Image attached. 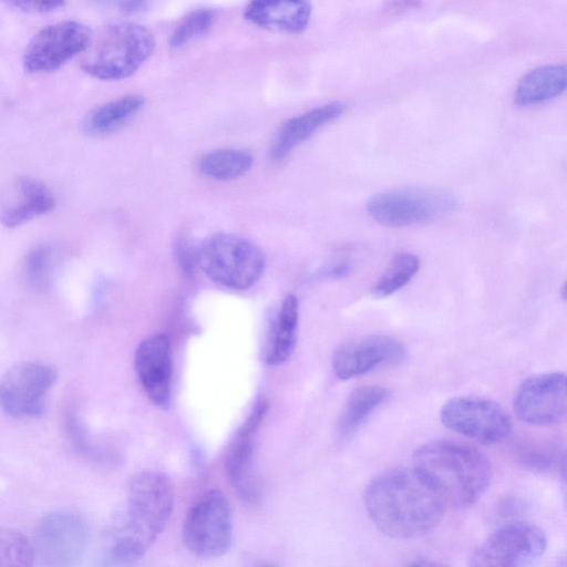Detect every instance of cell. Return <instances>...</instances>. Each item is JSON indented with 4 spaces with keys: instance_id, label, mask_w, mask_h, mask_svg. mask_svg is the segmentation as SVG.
<instances>
[{
    "instance_id": "cell-1",
    "label": "cell",
    "mask_w": 567,
    "mask_h": 567,
    "mask_svg": "<svg viewBox=\"0 0 567 567\" xmlns=\"http://www.w3.org/2000/svg\"><path fill=\"white\" fill-rule=\"evenodd\" d=\"M367 515L375 528L393 539L419 538L441 522L446 506L411 467L385 471L367 485Z\"/></svg>"
},
{
    "instance_id": "cell-2",
    "label": "cell",
    "mask_w": 567,
    "mask_h": 567,
    "mask_svg": "<svg viewBox=\"0 0 567 567\" xmlns=\"http://www.w3.org/2000/svg\"><path fill=\"white\" fill-rule=\"evenodd\" d=\"M174 507L171 480L162 472L142 471L126 486L124 506L110 532L107 553L117 564L144 556L167 525Z\"/></svg>"
},
{
    "instance_id": "cell-3",
    "label": "cell",
    "mask_w": 567,
    "mask_h": 567,
    "mask_svg": "<svg viewBox=\"0 0 567 567\" xmlns=\"http://www.w3.org/2000/svg\"><path fill=\"white\" fill-rule=\"evenodd\" d=\"M412 468L439 494L446 508L474 505L492 480V466L480 451L449 440L420 446L412 456Z\"/></svg>"
},
{
    "instance_id": "cell-4",
    "label": "cell",
    "mask_w": 567,
    "mask_h": 567,
    "mask_svg": "<svg viewBox=\"0 0 567 567\" xmlns=\"http://www.w3.org/2000/svg\"><path fill=\"white\" fill-rule=\"evenodd\" d=\"M154 48V35L145 25L132 21L113 22L93 35L81 66L99 80H123L150 59Z\"/></svg>"
},
{
    "instance_id": "cell-5",
    "label": "cell",
    "mask_w": 567,
    "mask_h": 567,
    "mask_svg": "<svg viewBox=\"0 0 567 567\" xmlns=\"http://www.w3.org/2000/svg\"><path fill=\"white\" fill-rule=\"evenodd\" d=\"M197 266L214 281L231 289H247L261 277L262 251L234 234H214L197 244Z\"/></svg>"
},
{
    "instance_id": "cell-6",
    "label": "cell",
    "mask_w": 567,
    "mask_h": 567,
    "mask_svg": "<svg viewBox=\"0 0 567 567\" xmlns=\"http://www.w3.org/2000/svg\"><path fill=\"white\" fill-rule=\"evenodd\" d=\"M455 196L431 187H402L374 194L367 202V212L377 223L404 227L429 221L452 212Z\"/></svg>"
},
{
    "instance_id": "cell-7",
    "label": "cell",
    "mask_w": 567,
    "mask_h": 567,
    "mask_svg": "<svg viewBox=\"0 0 567 567\" xmlns=\"http://www.w3.org/2000/svg\"><path fill=\"white\" fill-rule=\"evenodd\" d=\"M547 547L545 532L511 522L492 532L472 553L467 567H536Z\"/></svg>"
},
{
    "instance_id": "cell-8",
    "label": "cell",
    "mask_w": 567,
    "mask_h": 567,
    "mask_svg": "<svg viewBox=\"0 0 567 567\" xmlns=\"http://www.w3.org/2000/svg\"><path fill=\"white\" fill-rule=\"evenodd\" d=\"M182 537L187 549L198 557L223 556L233 539V517L228 499L219 489H210L189 507Z\"/></svg>"
},
{
    "instance_id": "cell-9",
    "label": "cell",
    "mask_w": 567,
    "mask_h": 567,
    "mask_svg": "<svg viewBox=\"0 0 567 567\" xmlns=\"http://www.w3.org/2000/svg\"><path fill=\"white\" fill-rule=\"evenodd\" d=\"M89 540L85 518L73 509L44 515L35 529L33 549L40 567H76Z\"/></svg>"
},
{
    "instance_id": "cell-10",
    "label": "cell",
    "mask_w": 567,
    "mask_h": 567,
    "mask_svg": "<svg viewBox=\"0 0 567 567\" xmlns=\"http://www.w3.org/2000/svg\"><path fill=\"white\" fill-rule=\"evenodd\" d=\"M58 379L54 367L23 361L9 368L0 379V409L13 419H37Z\"/></svg>"
},
{
    "instance_id": "cell-11",
    "label": "cell",
    "mask_w": 567,
    "mask_h": 567,
    "mask_svg": "<svg viewBox=\"0 0 567 567\" xmlns=\"http://www.w3.org/2000/svg\"><path fill=\"white\" fill-rule=\"evenodd\" d=\"M93 39L91 29L75 20H65L41 29L28 43L23 68L29 73L53 72L75 55L85 52Z\"/></svg>"
},
{
    "instance_id": "cell-12",
    "label": "cell",
    "mask_w": 567,
    "mask_h": 567,
    "mask_svg": "<svg viewBox=\"0 0 567 567\" xmlns=\"http://www.w3.org/2000/svg\"><path fill=\"white\" fill-rule=\"evenodd\" d=\"M444 426L483 444L497 443L509 434L512 420L496 402L474 396H456L440 411Z\"/></svg>"
},
{
    "instance_id": "cell-13",
    "label": "cell",
    "mask_w": 567,
    "mask_h": 567,
    "mask_svg": "<svg viewBox=\"0 0 567 567\" xmlns=\"http://www.w3.org/2000/svg\"><path fill=\"white\" fill-rule=\"evenodd\" d=\"M516 416L533 425H551L564 420L567 410L566 378L547 372L525 380L514 396Z\"/></svg>"
},
{
    "instance_id": "cell-14",
    "label": "cell",
    "mask_w": 567,
    "mask_h": 567,
    "mask_svg": "<svg viewBox=\"0 0 567 567\" xmlns=\"http://www.w3.org/2000/svg\"><path fill=\"white\" fill-rule=\"evenodd\" d=\"M403 344L389 336L369 334L342 343L332 358V369L340 380L363 375L384 364L400 362Z\"/></svg>"
},
{
    "instance_id": "cell-15",
    "label": "cell",
    "mask_w": 567,
    "mask_h": 567,
    "mask_svg": "<svg viewBox=\"0 0 567 567\" xmlns=\"http://www.w3.org/2000/svg\"><path fill=\"white\" fill-rule=\"evenodd\" d=\"M266 412L259 404L238 433L226 458L228 481L237 496L248 505L262 498V485L255 463L254 433Z\"/></svg>"
},
{
    "instance_id": "cell-16",
    "label": "cell",
    "mask_w": 567,
    "mask_h": 567,
    "mask_svg": "<svg viewBox=\"0 0 567 567\" xmlns=\"http://www.w3.org/2000/svg\"><path fill=\"white\" fill-rule=\"evenodd\" d=\"M55 198L41 181L18 176L0 193V223L7 228L19 227L51 212Z\"/></svg>"
},
{
    "instance_id": "cell-17",
    "label": "cell",
    "mask_w": 567,
    "mask_h": 567,
    "mask_svg": "<svg viewBox=\"0 0 567 567\" xmlns=\"http://www.w3.org/2000/svg\"><path fill=\"white\" fill-rule=\"evenodd\" d=\"M137 379L151 401L161 409L171 402L172 352L165 334L142 341L135 352Z\"/></svg>"
},
{
    "instance_id": "cell-18",
    "label": "cell",
    "mask_w": 567,
    "mask_h": 567,
    "mask_svg": "<svg viewBox=\"0 0 567 567\" xmlns=\"http://www.w3.org/2000/svg\"><path fill=\"white\" fill-rule=\"evenodd\" d=\"M312 7L307 1H251L245 10V19L262 29L298 34L310 22Z\"/></svg>"
},
{
    "instance_id": "cell-19",
    "label": "cell",
    "mask_w": 567,
    "mask_h": 567,
    "mask_svg": "<svg viewBox=\"0 0 567 567\" xmlns=\"http://www.w3.org/2000/svg\"><path fill=\"white\" fill-rule=\"evenodd\" d=\"M344 104L330 102L287 120L276 134L270 154L274 159L286 157L296 146L312 136L321 126L338 118Z\"/></svg>"
},
{
    "instance_id": "cell-20",
    "label": "cell",
    "mask_w": 567,
    "mask_h": 567,
    "mask_svg": "<svg viewBox=\"0 0 567 567\" xmlns=\"http://www.w3.org/2000/svg\"><path fill=\"white\" fill-rule=\"evenodd\" d=\"M566 68L546 64L533 69L518 82L514 99L520 106L536 105L560 95L566 89Z\"/></svg>"
},
{
    "instance_id": "cell-21",
    "label": "cell",
    "mask_w": 567,
    "mask_h": 567,
    "mask_svg": "<svg viewBox=\"0 0 567 567\" xmlns=\"http://www.w3.org/2000/svg\"><path fill=\"white\" fill-rule=\"evenodd\" d=\"M144 103L145 99L140 94H128L105 102L85 115L82 130L92 136L112 133L134 117Z\"/></svg>"
},
{
    "instance_id": "cell-22",
    "label": "cell",
    "mask_w": 567,
    "mask_h": 567,
    "mask_svg": "<svg viewBox=\"0 0 567 567\" xmlns=\"http://www.w3.org/2000/svg\"><path fill=\"white\" fill-rule=\"evenodd\" d=\"M298 324V300L288 295L281 303L266 351L271 365L285 362L291 355L296 343Z\"/></svg>"
},
{
    "instance_id": "cell-23",
    "label": "cell",
    "mask_w": 567,
    "mask_h": 567,
    "mask_svg": "<svg viewBox=\"0 0 567 567\" xmlns=\"http://www.w3.org/2000/svg\"><path fill=\"white\" fill-rule=\"evenodd\" d=\"M388 391L380 385H365L355 389L346 401L339 419V433L351 436L385 400Z\"/></svg>"
},
{
    "instance_id": "cell-24",
    "label": "cell",
    "mask_w": 567,
    "mask_h": 567,
    "mask_svg": "<svg viewBox=\"0 0 567 567\" xmlns=\"http://www.w3.org/2000/svg\"><path fill=\"white\" fill-rule=\"evenodd\" d=\"M254 164L252 154L243 148H220L203 155L198 167L215 181H233L245 175Z\"/></svg>"
},
{
    "instance_id": "cell-25",
    "label": "cell",
    "mask_w": 567,
    "mask_h": 567,
    "mask_svg": "<svg viewBox=\"0 0 567 567\" xmlns=\"http://www.w3.org/2000/svg\"><path fill=\"white\" fill-rule=\"evenodd\" d=\"M420 259L411 252H401L393 257L386 269L372 288L377 298H386L403 288L415 276Z\"/></svg>"
},
{
    "instance_id": "cell-26",
    "label": "cell",
    "mask_w": 567,
    "mask_h": 567,
    "mask_svg": "<svg viewBox=\"0 0 567 567\" xmlns=\"http://www.w3.org/2000/svg\"><path fill=\"white\" fill-rule=\"evenodd\" d=\"M33 545L19 530L0 527V567H34Z\"/></svg>"
},
{
    "instance_id": "cell-27",
    "label": "cell",
    "mask_w": 567,
    "mask_h": 567,
    "mask_svg": "<svg viewBox=\"0 0 567 567\" xmlns=\"http://www.w3.org/2000/svg\"><path fill=\"white\" fill-rule=\"evenodd\" d=\"M52 266V246L42 243L30 248L22 265L27 284L37 291H44L50 285Z\"/></svg>"
},
{
    "instance_id": "cell-28",
    "label": "cell",
    "mask_w": 567,
    "mask_h": 567,
    "mask_svg": "<svg viewBox=\"0 0 567 567\" xmlns=\"http://www.w3.org/2000/svg\"><path fill=\"white\" fill-rule=\"evenodd\" d=\"M214 13L209 9H197L189 12L176 25L168 39L173 50L181 49L188 42L205 34L212 27Z\"/></svg>"
},
{
    "instance_id": "cell-29",
    "label": "cell",
    "mask_w": 567,
    "mask_h": 567,
    "mask_svg": "<svg viewBox=\"0 0 567 567\" xmlns=\"http://www.w3.org/2000/svg\"><path fill=\"white\" fill-rule=\"evenodd\" d=\"M65 432L76 453L93 462L105 461V453L91 441L86 429L74 413H69L65 417Z\"/></svg>"
},
{
    "instance_id": "cell-30",
    "label": "cell",
    "mask_w": 567,
    "mask_h": 567,
    "mask_svg": "<svg viewBox=\"0 0 567 567\" xmlns=\"http://www.w3.org/2000/svg\"><path fill=\"white\" fill-rule=\"evenodd\" d=\"M197 244H194L187 238H182L176 247V255L181 267L185 272H193L197 266L196 261Z\"/></svg>"
},
{
    "instance_id": "cell-31",
    "label": "cell",
    "mask_w": 567,
    "mask_h": 567,
    "mask_svg": "<svg viewBox=\"0 0 567 567\" xmlns=\"http://www.w3.org/2000/svg\"><path fill=\"white\" fill-rule=\"evenodd\" d=\"M64 4L65 3L61 1H16L10 3V6H13L19 10L31 13L53 12L63 8Z\"/></svg>"
},
{
    "instance_id": "cell-32",
    "label": "cell",
    "mask_w": 567,
    "mask_h": 567,
    "mask_svg": "<svg viewBox=\"0 0 567 567\" xmlns=\"http://www.w3.org/2000/svg\"><path fill=\"white\" fill-rule=\"evenodd\" d=\"M147 2H143V1H124V2H120V8L121 10L125 11V12H128V13H133V12H138V11H142V10H145V8H147Z\"/></svg>"
},
{
    "instance_id": "cell-33",
    "label": "cell",
    "mask_w": 567,
    "mask_h": 567,
    "mask_svg": "<svg viewBox=\"0 0 567 567\" xmlns=\"http://www.w3.org/2000/svg\"><path fill=\"white\" fill-rule=\"evenodd\" d=\"M406 567H449L440 561L430 558H419L411 561Z\"/></svg>"
},
{
    "instance_id": "cell-34",
    "label": "cell",
    "mask_w": 567,
    "mask_h": 567,
    "mask_svg": "<svg viewBox=\"0 0 567 567\" xmlns=\"http://www.w3.org/2000/svg\"><path fill=\"white\" fill-rule=\"evenodd\" d=\"M267 567H272V566H267Z\"/></svg>"
}]
</instances>
